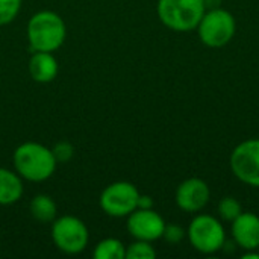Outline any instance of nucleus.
<instances>
[{"instance_id":"nucleus-1","label":"nucleus","mask_w":259,"mask_h":259,"mask_svg":"<svg viewBox=\"0 0 259 259\" xmlns=\"http://www.w3.org/2000/svg\"><path fill=\"white\" fill-rule=\"evenodd\" d=\"M12 161L14 170L21 179L29 182H44L50 179L58 165L52 149L35 141L20 144L14 150Z\"/></svg>"},{"instance_id":"nucleus-16","label":"nucleus","mask_w":259,"mask_h":259,"mask_svg":"<svg viewBox=\"0 0 259 259\" xmlns=\"http://www.w3.org/2000/svg\"><path fill=\"white\" fill-rule=\"evenodd\" d=\"M156 250L149 241L135 240L126 247V259H155Z\"/></svg>"},{"instance_id":"nucleus-8","label":"nucleus","mask_w":259,"mask_h":259,"mask_svg":"<svg viewBox=\"0 0 259 259\" xmlns=\"http://www.w3.org/2000/svg\"><path fill=\"white\" fill-rule=\"evenodd\" d=\"M231 170L234 176L253 188H259V138L240 143L231 153Z\"/></svg>"},{"instance_id":"nucleus-19","label":"nucleus","mask_w":259,"mask_h":259,"mask_svg":"<svg viewBox=\"0 0 259 259\" xmlns=\"http://www.w3.org/2000/svg\"><path fill=\"white\" fill-rule=\"evenodd\" d=\"M52 152H53V156H55V159H56L58 164L59 162L61 164H65V162H68L74 156V147L68 141H59V143H56L53 146Z\"/></svg>"},{"instance_id":"nucleus-9","label":"nucleus","mask_w":259,"mask_h":259,"mask_svg":"<svg viewBox=\"0 0 259 259\" xmlns=\"http://www.w3.org/2000/svg\"><path fill=\"white\" fill-rule=\"evenodd\" d=\"M126 228H127V232L135 240L153 243L162 238L165 222L156 211H153V208L150 209L137 208L134 212L127 215Z\"/></svg>"},{"instance_id":"nucleus-2","label":"nucleus","mask_w":259,"mask_h":259,"mask_svg":"<svg viewBox=\"0 0 259 259\" xmlns=\"http://www.w3.org/2000/svg\"><path fill=\"white\" fill-rule=\"evenodd\" d=\"M67 36V27L62 17L53 11H39L27 23V39L33 52L58 50Z\"/></svg>"},{"instance_id":"nucleus-14","label":"nucleus","mask_w":259,"mask_h":259,"mask_svg":"<svg viewBox=\"0 0 259 259\" xmlns=\"http://www.w3.org/2000/svg\"><path fill=\"white\" fill-rule=\"evenodd\" d=\"M29 211L30 215L39 223H52L58 215V206L47 194H36L29 203Z\"/></svg>"},{"instance_id":"nucleus-18","label":"nucleus","mask_w":259,"mask_h":259,"mask_svg":"<svg viewBox=\"0 0 259 259\" xmlns=\"http://www.w3.org/2000/svg\"><path fill=\"white\" fill-rule=\"evenodd\" d=\"M21 3L23 0H0V26L15 20L21 9Z\"/></svg>"},{"instance_id":"nucleus-15","label":"nucleus","mask_w":259,"mask_h":259,"mask_svg":"<svg viewBox=\"0 0 259 259\" xmlns=\"http://www.w3.org/2000/svg\"><path fill=\"white\" fill-rule=\"evenodd\" d=\"M94 259H126V246L118 238H105L93 250Z\"/></svg>"},{"instance_id":"nucleus-3","label":"nucleus","mask_w":259,"mask_h":259,"mask_svg":"<svg viewBox=\"0 0 259 259\" xmlns=\"http://www.w3.org/2000/svg\"><path fill=\"white\" fill-rule=\"evenodd\" d=\"M205 11V0H158L156 5L161 23L175 32L194 30Z\"/></svg>"},{"instance_id":"nucleus-4","label":"nucleus","mask_w":259,"mask_h":259,"mask_svg":"<svg viewBox=\"0 0 259 259\" xmlns=\"http://www.w3.org/2000/svg\"><path fill=\"white\" fill-rule=\"evenodd\" d=\"M196 30L205 46L220 49L232 41L237 32V21L229 11L214 8L211 11H205Z\"/></svg>"},{"instance_id":"nucleus-23","label":"nucleus","mask_w":259,"mask_h":259,"mask_svg":"<svg viewBox=\"0 0 259 259\" xmlns=\"http://www.w3.org/2000/svg\"><path fill=\"white\" fill-rule=\"evenodd\" d=\"M258 252H259V247H258Z\"/></svg>"},{"instance_id":"nucleus-22","label":"nucleus","mask_w":259,"mask_h":259,"mask_svg":"<svg viewBox=\"0 0 259 259\" xmlns=\"http://www.w3.org/2000/svg\"><path fill=\"white\" fill-rule=\"evenodd\" d=\"M243 259H259V252L258 250H246Z\"/></svg>"},{"instance_id":"nucleus-21","label":"nucleus","mask_w":259,"mask_h":259,"mask_svg":"<svg viewBox=\"0 0 259 259\" xmlns=\"http://www.w3.org/2000/svg\"><path fill=\"white\" fill-rule=\"evenodd\" d=\"M138 208H141V209H150V208H153V199L150 196L140 194V197H138Z\"/></svg>"},{"instance_id":"nucleus-7","label":"nucleus","mask_w":259,"mask_h":259,"mask_svg":"<svg viewBox=\"0 0 259 259\" xmlns=\"http://www.w3.org/2000/svg\"><path fill=\"white\" fill-rule=\"evenodd\" d=\"M138 188L126 181H118L109 184L100 194V208L102 211L115 219L127 217L138 208Z\"/></svg>"},{"instance_id":"nucleus-11","label":"nucleus","mask_w":259,"mask_h":259,"mask_svg":"<svg viewBox=\"0 0 259 259\" xmlns=\"http://www.w3.org/2000/svg\"><path fill=\"white\" fill-rule=\"evenodd\" d=\"M231 234L234 241L244 250H258L259 217L253 212H241L231 223Z\"/></svg>"},{"instance_id":"nucleus-5","label":"nucleus","mask_w":259,"mask_h":259,"mask_svg":"<svg viewBox=\"0 0 259 259\" xmlns=\"http://www.w3.org/2000/svg\"><path fill=\"white\" fill-rule=\"evenodd\" d=\"M187 235L191 246L203 255L217 253L226 244V232L222 222L209 214L196 215L188 226Z\"/></svg>"},{"instance_id":"nucleus-6","label":"nucleus","mask_w":259,"mask_h":259,"mask_svg":"<svg viewBox=\"0 0 259 259\" xmlns=\"http://www.w3.org/2000/svg\"><path fill=\"white\" fill-rule=\"evenodd\" d=\"M52 240L55 246L67 255H79L90 241L87 225L74 215L56 217L52 222Z\"/></svg>"},{"instance_id":"nucleus-17","label":"nucleus","mask_w":259,"mask_h":259,"mask_svg":"<svg viewBox=\"0 0 259 259\" xmlns=\"http://www.w3.org/2000/svg\"><path fill=\"white\" fill-rule=\"evenodd\" d=\"M243 212L241 203L234 197H223L219 202V215L223 222L232 223Z\"/></svg>"},{"instance_id":"nucleus-20","label":"nucleus","mask_w":259,"mask_h":259,"mask_svg":"<svg viewBox=\"0 0 259 259\" xmlns=\"http://www.w3.org/2000/svg\"><path fill=\"white\" fill-rule=\"evenodd\" d=\"M185 235L187 234H185L182 226H179V225H165L162 238L170 244H178L185 238Z\"/></svg>"},{"instance_id":"nucleus-10","label":"nucleus","mask_w":259,"mask_h":259,"mask_svg":"<svg viewBox=\"0 0 259 259\" xmlns=\"http://www.w3.org/2000/svg\"><path fill=\"white\" fill-rule=\"evenodd\" d=\"M211 199V190L208 184L200 178H190L184 181L176 190V205L184 212H199L202 211Z\"/></svg>"},{"instance_id":"nucleus-13","label":"nucleus","mask_w":259,"mask_h":259,"mask_svg":"<svg viewBox=\"0 0 259 259\" xmlns=\"http://www.w3.org/2000/svg\"><path fill=\"white\" fill-rule=\"evenodd\" d=\"M24 193L23 179L14 170L0 167V206L17 203Z\"/></svg>"},{"instance_id":"nucleus-12","label":"nucleus","mask_w":259,"mask_h":259,"mask_svg":"<svg viewBox=\"0 0 259 259\" xmlns=\"http://www.w3.org/2000/svg\"><path fill=\"white\" fill-rule=\"evenodd\" d=\"M58 61L50 52H33L29 59V73L35 82L49 83L58 76Z\"/></svg>"}]
</instances>
